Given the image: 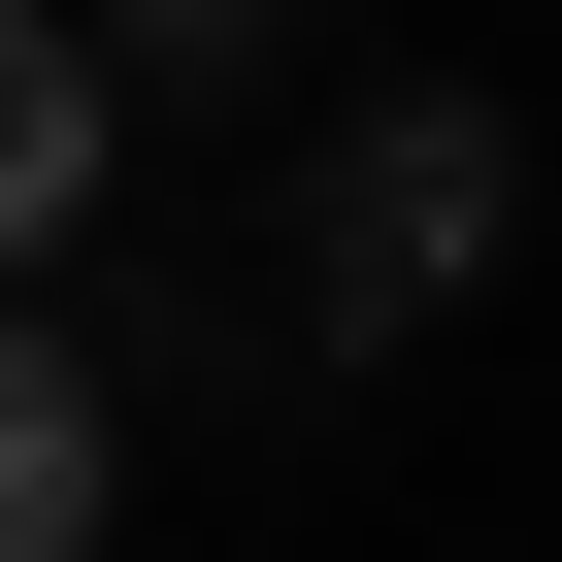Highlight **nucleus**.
<instances>
[{
  "label": "nucleus",
  "mask_w": 562,
  "mask_h": 562,
  "mask_svg": "<svg viewBox=\"0 0 562 562\" xmlns=\"http://www.w3.org/2000/svg\"><path fill=\"white\" fill-rule=\"evenodd\" d=\"M133 67H265V0H133Z\"/></svg>",
  "instance_id": "nucleus-4"
},
{
  "label": "nucleus",
  "mask_w": 562,
  "mask_h": 562,
  "mask_svg": "<svg viewBox=\"0 0 562 562\" xmlns=\"http://www.w3.org/2000/svg\"><path fill=\"white\" fill-rule=\"evenodd\" d=\"M100 166H133V67L67 34V0H0V265H67V232H100Z\"/></svg>",
  "instance_id": "nucleus-2"
},
{
  "label": "nucleus",
  "mask_w": 562,
  "mask_h": 562,
  "mask_svg": "<svg viewBox=\"0 0 562 562\" xmlns=\"http://www.w3.org/2000/svg\"><path fill=\"white\" fill-rule=\"evenodd\" d=\"M496 199H529V133H496V100H364V133H331V199H299V299H331V331L463 299V265H496Z\"/></svg>",
  "instance_id": "nucleus-1"
},
{
  "label": "nucleus",
  "mask_w": 562,
  "mask_h": 562,
  "mask_svg": "<svg viewBox=\"0 0 562 562\" xmlns=\"http://www.w3.org/2000/svg\"><path fill=\"white\" fill-rule=\"evenodd\" d=\"M100 496H133V430H100V364L0 299V562H100Z\"/></svg>",
  "instance_id": "nucleus-3"
}]
</instances>
